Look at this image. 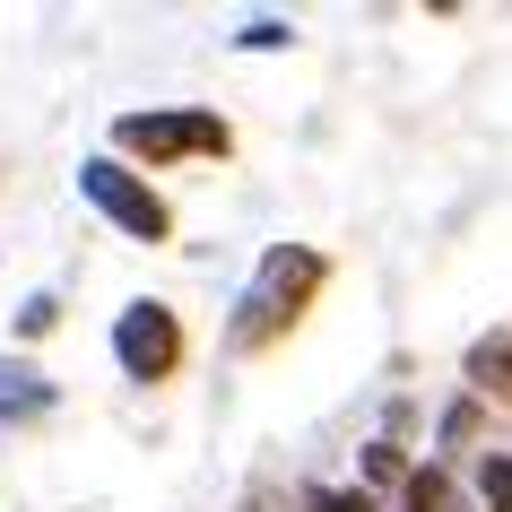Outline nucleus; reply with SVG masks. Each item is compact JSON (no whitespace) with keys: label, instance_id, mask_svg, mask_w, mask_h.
Masks as SVG:
<instances>
[{"label":"nucleus","instance_id":"nucleus-1","mask_svg":"<svg viewBox=\"0 0 512 512\" xmlns=\"http://www.w3.org/2000/svg\"><path fill=\"white\" fill-rule=\"evenodd\" d=\"M330 261L313 252V243H270L261 252V270H252V287L235 296V322H226V348H270V339H287V330L313 313V296H322Z\"/></svg>","mask_w":512,"mask_h":512},{"label":"nucleus","instance_id":"nucleus-2","mask_svg":"<svg viewBox=\"0 0 512 512\" xmlns=\"http://www.w3.org/2000/svg\"><path fill=\"white\" fill-rule=\"evenodd\" d=\"M226 148H235V131H226L209 105H148V113H122V122H113V157H122V165H131V157H148V165L226 157Z\"/></svg>","mask_w":512,"mask_h":512},{"label":"nucleus","instance_id":"nucleus-3","mask_svg":"<svg viewBox=\"0 0 512 512\" xmlns=\"http://www.w3.org/2000/svg\"><path fill=\"white\" fill-rule=\"evenodd\" d=\"M79 200L96 217H113L131 243H165V235H174V209L157 200V183H148L139 165H122V157H87L79 165Z\"/></svg>","mask_w":512,"mask_h":512},{"label":"nucleus","instance_id":"nucleus-4","mask_svg":"<svg viewBox=\"0 0 512 512\" xmlns=\"http://www.w3.org/2000/svg\"><path fill=\"white\" fill-rule=\"evenodd\" d=\"M113 365L131 382H174L183 374V313L157 296H131L113 313Z\"/></svg>","mask_w":512,"mask_h":512},{"label":"nucleus","instance_id":"nucleus-5","mask_svg":"<svg viewBox=\"0 0 512 512\" xmlns=\"http://www.w3.org/2000/svg\"><path fill=\"white\" fill-rule=\"evenodd\" d=\"M53 400H61V382L44 365L0 356V426H35V417H53Z\"/></svg>","mask_w":512,"mask_h":512},{"label":"nucleus","instance_id":"nucleus-6","mask_svg":"<svg viewBox=\"0 0 512 512\" xmlns=\"http://www.w3.org/2000/svg\"><path fill=\"white\" fill-rule=\"evenodd\" d=\"M400 512H469V504H460L452 469H417V478L400 486Z\"/></svg>","mask_w":512,"mask_h":512},{"label":"nucleus","instance_id":"nucleus-7","mask_svg":"<svg viewBox=\"0 0 512 512\" xmlns=\"http://www.w3.org/2000/svg\"><path fill=\"white\" fill-rule=\"evenodd\" d=\"M235 44H243V53H287V44H296V27H287V18H252Z\"/></svg>","mask_w":512,"mask_h":512},{"label":"nucleus","instance_id":"nucleus-8","mask_svg":"<svg viewBox=\"0 0 512 512\" xmlns=\"http://www.w3.org/2000/svg\"><path fill=\"white\" fill-rule=\"evenodd\" d=\"M53 322H61V296H27L18 304V339H44Z\"/></svg>","mask_w":512,"mask_h":512},{"label":"nucleus","instance_id":"nucleus-9","mask_svg":"<svg viewBox=\"0 0 512 512\" xmlns=\"http://www.w3.org/2000/svg\"><path fill=\"white\" fill-rule=\"evenodd\" d=\"M304 512H374V495H348V486H313Z\"/></svg>","mask_w":512,"mask_h":512},{"label":"nucleus","instance_id":"nucleus-10","mask_svg":"<svg viewBox=\"0 0 512 512\" xmlns=\"http://www.w3.org/2000/svg\"><path fill=\"white\" fill-rule=\"evenodd\" d=\"M365 469H374V478H417V469H408V460H400V443H365Z\"/></svg>","mask_w":512,"mask_h":512},{"label":"nucleus","instance_id":"nucleus-11","mask_svg":"<svg viewBox=\"0 0 512 512\" xmlns=\"http://www.w3.org/2000/svg\"><path fill=\"white\" fill-rule=\"evenodd\" d=\"M478 434V400H452V417H443V443H469Z\"/></svg>","mask_w":512,"mask_h":512}]
</instances>
